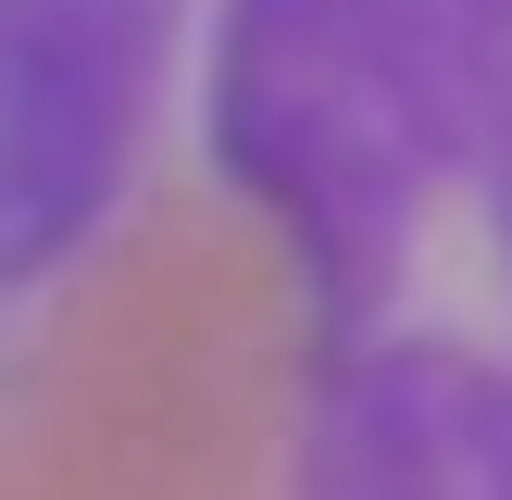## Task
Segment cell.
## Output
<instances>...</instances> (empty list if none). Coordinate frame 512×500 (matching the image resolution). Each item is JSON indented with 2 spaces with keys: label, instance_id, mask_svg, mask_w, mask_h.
<instances>
[{
  "label": "cell",
  "instance_id": "6da1fadb",
  "mask_svg": "<svg viewBox=\"0 0 512 500\" xmlns=\"http://www.w3.org/2000/svg\"><path fill=\"white\" fill-rule=\"evenodd\" d=\"M188 163L275 238V500H512V0H213Z\"/></svg>",
  "mask_w": 512,
  "mask_h": 500
},
{
  "label": "cell",
  "instance_id": "7a4b0ae2",
  "mask_svg": "<svg viewBox=\"0 0 512 500\" xmlns=\"http://www.w3.org/2000/svg\"><path fill=\"white\" fill-rule=\"evenodd\" d=\"M213 0H0V438L188 163Z\"/></svg>",
  "mask_w": 512,
  "mask_h": 500
}]
</instances>
